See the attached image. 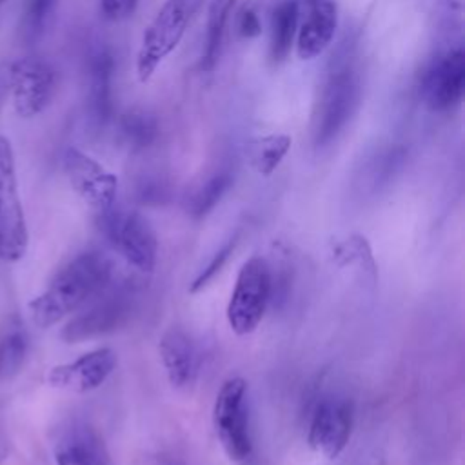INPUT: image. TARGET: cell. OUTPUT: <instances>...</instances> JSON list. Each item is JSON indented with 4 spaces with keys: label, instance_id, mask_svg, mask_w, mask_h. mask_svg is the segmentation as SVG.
Returning a JSON list of instances; mask_svg holds the SVG:
<instances>
[{
    "label": "cell",
    "instance_id": "2",
    "mask_svg": "<svg viewBox=\"0 0 465 465\" xmlns=\"http://www.w3.org/2000/svg\"><path fill=\"white\" fill-rule=\"evenodd\" d=\"M111 282V262L98 251H85L67 262L29 302L36 327L47 329L100 294Z\"/></svg>",
    "mask_w": 465,
    "mask_h": 465
},
{
    "label": "cell",
    "instance_id": "4",
    "mask_svg": "<svg viewBox=\"0 0 465 465\" xmlns=\"http://www.w3.org/2000/svg\"><path fill=\"white\" fill-rule=\"evenodd\" d=\"M272 300V271L265 258L251 256L238 271L227 303V323L238 336L251 334L265 316Z\"/></svg>",
    "mask_w": 465,
    "mask_h": 465
},
{
    "label": "cell",
    "instance_id": "25",
    "mask_svg": "<svg viewBox=\"0 0 465 465\" xmlns=\"http://www.w3.org/2000/svg\"><path fill=\"white\" fill-rule=\"evenodd\" d=\"M403 160H405V151L398 145H392L376 153L365 167V178L369 180L371 187L378 189L383 183H387L394 176V173L401 167Z\"/></svg>",
    "mask_w": 465,
    "mask_h": 465
},
{
    "label": "cell",
    "instance_id": "9",
    "mask_svg": "<svg viewBox=\"0 0 465 465\" xmlns=\"http://www.w3.org/2000/svg\"><path fill=\"white\" fill-rule=\"evenodd\" d=\"M15 113L20 118L38 116L51 104L56 85V69L40 56H24L11 64L7 71Z\"/></svg>",
    "mask_w": 465,
    "mask_h": 465
},
{
    "label": "cell",
    "instance_id": "23",
    "mask_svg": "<svg viewBox=\"0 0 465 465\" xmlns=\"http://www.w3.org/2000/svg\"><path fill=\"white\" fill-rule=\"evenodd\" d=\"M231 183H232L231 171H220V173H214L211 178H207L191 196V202H189L191 216L196 220L207 216L216 207V203L223 198V194L229 191Z\"/></svg>",
    "mask_w": 465,
    "mask_h": 465
},
{
    "label": "cell",
    "instance_id": "7",
    "mask_svg": "<svg viewBox=\"0 0 465 465\" xmlns=\"http://www.w3.org/2000/svg\"><path fill=\"white\" fill-rule=\"evenodd\" d=\"M29 232L18 194L15 153L0 134V260L18 262L27 252Z\"/></svg>",
    "mask_w": 465,
    "mask_h": 465
},
{
    "label": "cell",
    "instance_id": "14",
    "mask_svg": "<svg viewBox=\"0 0 465 465\" xmlns=\"http://www.w3.org/2000/svg\"><path fill=\"white\" fill-rule=\"evenodd\" d=\"M338 27L336 0H302L296 33V53L302 60L320 56L334 40Z\"/></svg>",
    "mask_w": 465,
    "mask_h": 465
},
{
    "label": "cell",
    "instance_id": "16",
    "mask_svg": "<svg viewBox=\"0 0 465 465\" xmlns=\"http://www.w3.org/2000/svg\"><path fill=\"white\" fill-rule=\"evenodd\" d=\"M56 465H113L102 436L85 423L69 425L53 449Z\"/></svg>",
    "mask_w": 465,
    "mask_h": 465
},
{
    "label": "cell",
    "instance_id": "5",
    "mask_svg": "<svg viewBox=\"0 0 465 465\" xmlns=\"http://www.w3.org/2000/svg\"><path fill=\"white\" fill-rule=\"evenodd\" d=\"M213 425L218 441L225 454L243 463L252 454V440L249 429V403H247V381L243 378H229L222 383L214 405Z\"/></svg>",
    "mask_w": 465,
    "mask_h": 465
},
{
    "label": "cell",
    "instance_id": "11",
    "mask_svg": "<svg viewBox=\"0 0 465 465\" xmlns=\"http://www.w3.org/2000/svg\"><path fill=\"white\" fill-rule=\"evenodd\" d=\"M64 171L73 191L96 213L114 205L118 178L87 153L67 147L64 153Z\"/></svg>",
    "mask_w": 465,
    "mask_h": 465
},
{
    "label": "cell",
    "instance_id": "28",
    "mask_svg": "<svg viewBox=\"0 0 465 465\" xmlns=\"http://www.w3.org/2000/svg\"><path fill=\"white\" fill-rule=\"evenodd\" d=\"M138 0H100V9L104 18L111 22H122L133 16L136 11Z\"/></svg>",
    "mask_w": 465,
    "mask_h": 465
},
{
    "label": "cell",
    "instance_id": "17",
    "mask_svg": "<svg viewBox=\"0 0 465 465\" xmlns=\"http://www.w3.org/2000/svg\"><path fill=\"white\" fill-rule=\"evenodd\" d=\"M113 73L114 58L107 47L93 53L89 62V114L100 127L105 125L113 111Z\"/></svg>",
    "mask_w": 465,
    "mask_h": 465
},
{
    "label": "cell",
    "instance_id": "12",
    "mask_svg": "<svg viewBox=\"0 0 465 465\" xmlns=\"http://www.w3.org/2000/svg\"><path fill=\"white\" fill-rule=\"evenodd\" d=\"M134 294L131 289L120 285L118 289L107 291L89 309L74 316L60 332L67 343H78L84 340L96 338L120 327L133 311Z\"/></svg>",
    "mask_w": 465,
    "mask_h": 465
},
{
    "label": "cell",
    "instance_id": "22",
    "mask_svg": "<svg viewBox=\"0 0 465 465\" xmlns=\"http://www.w3.org/2000/svg\"><path fill=\"white\" fill-rule=\"evenodd\" d=\"M27 334L20 323L9 325L0 336V381L18 374L27 354Z\"/></svg>",
    "mask_w": 465,
    "mask_h": 465
},
{
    "label": "cell",
    "instance_id": "18",
    "mask_svg": "<svg viewBox=\"0 0 465 465\" xmlns=\"http://www.w3.org/2000/svg\"><path fill=\"white\" fill-rule=\"evenodd\" d=\"M300 22V0H280L271 13L269 62L280 65L287 60L296 42Z\"/></svg>",
    "mask_w": 465,
    "mask_h": 465
},
{
    "label": "cell",
    "instance_id": "26",
    "mask_svg": "<svg viewBox=\"0 0 465 465\" xmlns=\"http://www.w3.org/2000/svg\"><path fill=\"white\" fill-rule=\"evenodd\" d=\"M120 131L133 147H147L156 138V122L145 113H127L122 116Z\"/></svg>",
    "mask_w": 465,
    "mask_h": 465
},
{
    "label": "cell",
    "instance_id": "24",
    "mask_svg": "<svg viewBox=\"0 0 465 465\" xmlns=\"http://www.w3.org/2000/svg\"><path fill=\"white\" fill-rule=\"evenodd\" d=\"M58 0H27L22 16V38L27 44H35L42 38L47 24L56 9Z\"/></svg>",
    "mask_w": 465,
    "mask_h": 465
},
{
    "label": "cell",
    "instance_id": "30",
    "mask_svg": "<svg viewBox=\"0 0 465 465\" xmlns=\"http://www.w3.org/2000/svg\"><path fill=\"white\" fill-rule=\"evenodd\" d=\"M5 89H7V74H4L0 71V104H2V98L5 94Z\"/></svg>",
    "mask_w": 465,
    "mask_h": 465
},
{
    "label": "cell",
    "instance_id": "32",
    "mask_svg": "<svg viewBox=\"0 0 465 465\" xmlns=\"http://www.w3.org/2000/svg\"><path fill=\"white\" fill-rule=\"evenodd\" d=\"M2 4H4V0H0V5H2Z\"/></svg>",
    "mask_w": 465,
    "mask_h": 465
},
{
    "label": "cell",
    "instance_id": "29",
    "mask_svg": "<svg viewBox=\"0 0 465 465\" xmlns=\"http://www.w3.org/2000/svg\"><path fill=\"white\" fill-rule=\"evenodd\" d=\"M238 33L243 36V38H254L262 33V22L256 15L254 9L247 7L242 11L240 15V20H238Z\"/></svg>",
    "mask_w": 465,
    "mask_h": 465
},
{
    "label": "cell",
    "instance_id": "19",
    "mask_svg": "<svg viewBox=\"0 0 465 465\" xmlns=\"http://www.w3.org/2000/svg\"><path fill=\"white\" fill-rule=\"evenodd\" d=\"M291 143H292L291 136L283 134V133L262 134V136H254L252 140H249V143L245 147V154H247L251 167L258 174L271 176L278 169V165L282 163L285 154L289 153Z\"/></svg>",
    "mask_w": 465,
    "mask_h": 465
},
{
    "label": "cell",
    "instance_id": "3",
    "mask_svg": "<svg viewBox=\"0 0 465 465\" xmlns=\"http://www.w3.org/2000/svg\"><path fill=\"white\" fill-rule=\"evenodd\" d=\"M203 0H165L145 27L136 54V76L149 82L160 64L178 47Z\"/></svg>",
    "mask_w": 465,
    "mask_h": 465
},
{
    "label": "cell",
    "instance_id": "15",
    "mask_svg": "<svg viewBox=\"0 0 465 465\" xmlns=\"http://www.w3.org/2000/svg\"><path fill=\"white\" fill-rule=\"evenodd\" d=\"M158 352L167 380L174 389H189L194 385L200 372V356L194 341L185 331L178 327L165 331L160 338Z\"/></svg>",
    "mask_w": 465,
    "mask_h": 465
},
{
    "label": "cell",
    "instance_id": "13",
    "mask_svg": "<svg viewBox=\"0 0 465 465\" xmlns=\"http://www.w3.org/2000/svg\"><path fill=\"white\" fill-rule=\"evenodd\" d=\"M114 367V351L109 347H100L78 356L73 361L54 365L47 374V381L54 389L84 394L98 389L111 376Z\"/></svg>",
    "mask_w": 465,
    "mask_h": 465
},
{
    "label": "cell",
    "instance_id": "10",
    "mask_svg": "<svg viewBox=\"0 0 465 465\" xmlns=\"http://www.w3.org/2000/svg\"><path fill=\"white\" fill-rule=\"evenodd\" d=\"M354 409L343 398H322L311 412L307 425V443L327 460L338 458L351 438Z\"/></svg>",
    "mask_w": 465,
    "mask_h": 465
},
{
    "label": "cell",
    "instance_id": "20",
    "mask_svg": "<svg viewBox=\"0 0 465 465\" xmlns=\"http://www.w3.org/2000/svg\"><path fill=\"white\" fill-rule=\"evenodd\" d=\"M331 260L336 267H349L358 265L360 271L371 280L376 282L378 269L372 256V249L365 236L361 234H349L345 238H340L331 243L329 249Z\"/></svg>",
    "mask_w": 465,
    "mask_h": 465
},
{
    "label": "cell",
    "instance_id": "6",
    "mask_svg": "<svg viewBox=\"0 0 465 465\" xmlns=\"http://www.w3.org/2000/svg\"><path fill=\"white\" fill-rule=\"evenodd\" d=\"M465 91L463 44L434 47L420 76V96L429 111L449 113L460 105Z\"/></svg>",
    "mask_w": 465,
    "mask_h": 465
},
{
    "label": "cell",
    "instance_id": "21",
    "mask_svg": "<svg viewBox=\"0 0 465 465\" xmlns=\"http://www.w3.org/2000/svg\"><path fill=\"white\" fill-rule=\"evenodd\" d=\"M434 47L463 44V4L461 0H436L434 5Z\"/></svg>",
    "mask_w": 465,
    "mask_h": 465
},
{
    "label": "cell",
    "instance_id": "1",
    "mask_svg": "<svg viewBox=\"0 0 465 465\" xmlns=\"http://www.w3.org/2000/svg\"><path fill=\"white\" fill-rule=\"evenodd\" d=\"M361 100V67L358 42L345 36L325 67L311 114L312 143L331 145L352 120Z\"/></svg>",
    "mask_w": 465,
    "mask_h": 465
},
{
    "label": "cell",
    "instance_id": "27",
    "mask_svg": "<svg viewBox=\"0 0 465 465\" xmlns=\"http://www.w3.org/2000/svg\"><path fill=\"white\" fill-rule=\"evenodd\" d=\"M236 243H238V234L231 236V238L211 256V260L207 262V265H205V267L196 274V278L191 282L189 292H198V291H202V289L222 271V267L225 265V262H227L229 256L232 254Z\"/></svg>",
    "mask_w": 465,
    "mask_h": 465
},
{
    "label": "cell",
    "instance_id": "31",
    "mask_svg": "<svg viewBox=\"0 0 465 465\" xmlns=\"http://www.w3.org/2000/svg\"><path fill=\"white\" fill-rule=\"evenodd\" d=\"M213 2H218V4H222V5H225V7H234V4H236V0H213Z\"/></svg>",
    "mask_w": 465,
    "mask_h": 465
},
{
    "label": "cell",
    "instance_id": "8",
    "mask_svg": "<svg viewBox=\"0 0 465 465\" xmlns=\"http://www.w3.org/2000/svg\"><path fill=\"white\" fill-rule=\"evenodd\" d=\"M100 214V227L107 242L140 272H151L156 265L158 240L151 223L136 211L114 209Z\"/></svg>",
    "mask_w": 465,
    "mask_h": 465
}]
</instances>
